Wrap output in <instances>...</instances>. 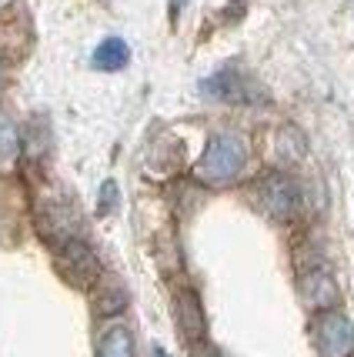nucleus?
<instances>
[{
  "label": "nucleus",
  "instance_id": "f257e3e1",
  "mask_svg": "<svg viewBox=\"0 0 354 357\" xmlns=\"http://www.w3.org/2000/svg\"><path fill=\"white\" fill-rule=\"evenodd\" d=\"M247 164V144L241 134H214L207 140L204 154L198 160V177L204 184H231Z\"/></svg>",
  "mask_w": 354,
  "mask_h": 357
},
{
  "label": "nucleus",
  "instance_id": "f03ea898",
  "mask_svg": "<svg viewBox=\"0 0 354 357\" xmlns=\"http://www.w3.org/2000/svg\"><path fill=\"white\" fill-rule=\"evenodd\" d=\"M57 271L71 287H80V291H91L101 280V261L91 250V244H84L80 237L57 244Z\"/></svg>",
  "mask_w": 354,
  "mask_h": 357
},
{
  "label": "nucleus",
  "instance_id": "7ed1b4c3",
  "mask_svg": "<svg viewBox=\"0 0 354 357\" xmlns=\"http://www.w3.org/2000/svg\"><path fill=\"white\" fill-rule=\"evenodd\" d=\"M311 337L321 357H351L354 354V324L341 311H321L311 324Z\"/></svg>",
  "mask_w": 354,
  "mask_h": 357
},
{
  "label": "nucleus",
  "instance_id": "20e7f679",
  "mask_svg": "<svg viewBox=\"0 0 354 357\" xmlns=\"http://www.w3.org/2000/svg\"><path fill=\"white\" fill-rule=\"evenodd\" d=\"M258 201L274 220H291L301 211V190L288 174H264L258 181Z\"/></svg>",
  "mask_w": 354,
  "mask_h": 357
},
{
  "label": "nucleus",
  "instance_id": "39448f33",
  "mask_svg": "<svg viewBox=\"0 0 354 357\" xmlns=\"http://www.w3.org/2000/svg\"><path fill=\"white\" fill-rule=\"evenodd\" d=\"M338 297H341V291H338V280L331 278V271L318 267V271H311V274L301 278V301L314 314L334 311L338 307Z\"/></svg>",
  "mask_w": 354,
  "mask_h": 357
},
{
  "label": "nucleus",
  "instance_id": "423d86ee",
  "mask_svg": "<svg viewBox=\"0 0 354 357\" xmlns=\"http://www.w3.org/2000/svg\"><path fill=\"white\" fill-rule=\"evenodd\" d=\"M174 321H177V331L184 334L191 344L204 341V334H207V321H204V307H200V297L184 287L181 294L174 297Z\"/></svg>",
  "mask_w": 354,
  "mask_h": 357
},
{
  "label": "nucleus",
  "instance_id": "0eeeda50",
  "mask_svg": "<svg viewBox=\"0 0 354 357\" xmlns=\"http://www.w3.org/2000/svg\"><path fill=\"white\" fill-rule=\"evenodd\" d=\"M204 93L221 97V100H254V97H258V91H254V80L237 77V70H231V67L207 80V84H204Z\"/></svg>",
  "mask_w": 354,
  "mask_h": 357
},
{
  "label": "nucleus",
  "instance_id": "6e6552de",
  "mask_svg": "<svg viewBox=\"0 0 354 357\" xmlns=\"http://www.w3.org/2000/svg\"><path fill=\"white\" fill-rule=\"evenodd\" d=\"M97 357H138V347H134V334L124 324H114L101 334L97 341Z\"/></svg>",
  "mask_w": 354,
  "mask_h": 357
},
{
  "label": "nucleus",
  "instance_id": "1a4fd4ad",
  "mask_svg": "<svg viewBox=\"0 0 354 357\" xmlns=\"http://www.w3.org/2000/svg\"><path fill=\"white\" fill-rule=\"evenodd\" d=\"M127 307V291H124L117 280H97L94 284V311L101 317H110V314H121Z\"/></svg>",
  "mask_w": 354,
  "mask_h": 357
},
{
  "label": "nucleus",
  "instance_id": "9d476101",
  "mask_svg": "<svg viewBox=\"0 0 354 357\" xmlns=\"http://www.w3.org/2000/svg\"><path fill=\"white\" fill-rule=\"evenodd\" d=\"M20 157V130L7 110H0V171H10Z\"/></svg>",
  "mask_w": 354,
  "mask_h": 357
},
{
  "label": "nucleus",
  "instance_id": "9b49d317",
  "mask_svg": "<svg viewBox=\"0 0 354 357\" xmlns=\"http://www.w3.org/2000/svg\"><path fill=\"white\" fill-rule=\"evenodd\" d=\"M131 61V50L121 37H108L104 44L94 50V67L97 70H121L124 63Z\"/></svg>",
  "mask_w": 354,
  "mask_h": 357
},
{
  "label": "nucleus",
  "instance_id": "f8f14e48",
  "mask_svg": "<svg viewBox=\"0 0 354 357\" xmlns=\"http://www.w3.org/2000/svg\"><path fill=\"white\" fill-rule=\"evenodd\" d=\"M114 204H117V184L108 181L104 190H101V214H110V211H114Z\"/></svg>",
  "mask_w": 354,
  "mask_h": 357
},
{
  "label": "nucleus",
  "instance_id": "ddd939ff",
  "mask_svg": "<svg viewBox=\"0 0 354 357\" xmlns=\"http://www.w3.org/2000/svg\"><path fill=\"white\" fill-rule=\"evenodd\" d=\"M191 357H221V354H217V351L207 341H198L194 347H191Z\"/></svg>",
  "mask_w": 354,
  "mask_h": 357
},
{
  "label": "nucleus",
  "instance_id": "4468645a",
  "mask_svg": "<svg viewBox=\"0 0 354 357\" xmlns=\"http://www.w3.org/2000/svg\"><path fill=\"white\" fill-rule=\"evenodd\" d=\"M3 84H7V67H3V61H0V91H3Z\"/></svg>",
  "mask_w": 354,
  "mask_h": 357
}]
</instances>
